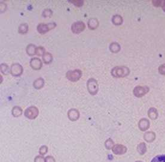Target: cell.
<instances>
[{"mask_svg": "<svg viewBox=\"0 0 165 162\" xmlns=\"http://www.w3.org/2000/svg\"><path fill=\"white\" fill-rule=\"evenodd\" d=\"M130 69L124 65L115 66L111 70V75L115 78H121L127 76L130 74Z\"/></svg>", "mask_w": 165, "mask_h": 162, "instance_id": "cell-1", "label": "cell"}, {"mask_svg": "<svg viewBox=\"0 0 165 162\" xmlns=\"http://www.w3.org/2000/svg\"><path fill=\"white\" fill-rule=\"evenodd\" d=\"M87 88L89 94L95 95L99 91V85L97 81L94 78H90L87 81Z\"/></svg>", "mask_w": 165, "mask_h": 162, "instance_id": "cell-2", "label": "cell"}, {"mask_svg": "<svg viewBox=\"0 0 165 162\" xmlns=\"http://www.w3.org/2000/svg\"><path fill=\"white\" fill-rule=\"evenodd\" d=\"M82 74V71L80 69L69 70L66 73V77L71 82H76L81 79Z\"/></svg>", "mask_w": 165, "mask_h": 162, "instance_id": "cell-3", "label": "cell"}, {"mask_svg": "<svg viewBox=\"0 0 165 162\" xmlns=\"http://www.w3.org/2000/svg\"><path fill=\"white\" fill-rule=\"evenodd\" d=\"M57 26L56 23L55 22H50L48 23H40L36 27L37 31L40 34H44L48 32L49 31L54 29Z\"/></svg>", "mask_w": 165, "mask_h": 162, "instance_id": "cell-4", "label": "cell"}, {"mask_svg": "<svg viewBox=\"0 0 165 162\" xmlns=\"http://www.w3.org/2000/svg\"><path fill=\"white\" fill-rule=\"evenodd\" d=\"M149 91V88L146 86H140L138 85L135 86L133 90V95L138 98H140L146 95Z\"/></svg>", "mask_w": 165, "mask_h": 162, "instance_id": "cell-5", "label": "cell"}, {"mask_svg": "<svg viewBox=\"0 0 165 162\" xmlns=\"http://www.w3.org/2000/svg\"><path fill=\"white\" fill-rule=\"evenodd\" d=\"M24 115L28 119H34L38 116L39 110L36 106H32L28 107L25 110Z\"/></svg>", "mask_w": 165, "mask_h": 162, "instance_id": "cell-6", "label": "cell"}, {"mask_svg": "<svg viewBox=\"0 0 165 162\" xmlns=\"http://www.w3.org/2000/svg\"><path fill=\"white\" fill-rule=\"evenodd\" d=\"M85 28V23L81 20L77 21L75 22H74L71 27V31L74 34H80L82 32Z\"/></svg>", "mask_w": 165, "mask_h": 162, "instance_id": "cell-7", "label": "cell"}, {"mask_svg": "<svg viewBox=\"0 0 165 162\" xmlns=\"http://www.w3.org/2000/svg\"><path fill=\"white\" fill-rule=\"evenodd\" d=\"M23 72V68L19 63H14L10 67V73L15 77L20 76Z\"/></svg>", "mask_w": 165, "mask_h": 162, "instance_id": "cell-8", "label": "cell"}, {"mask_svg": "<svg viewBox=\"0 0 165 162\" xmlns=\"http://www.w3.org/2000/svg\"><path fill=\"white\" fill-rule=\"evenodd\" d=\"M30 66L34 70H39L42 67V62L41 60L37 57H33L30 60Z\"/></svg>", "mask_w": 165, "mask_h": 162, "instance_id": "cell-9", "label": "cell"}, {"mask_svg": "<svg viewBox=\"0 0 165 162\" xmlns=\"http://www.w3.org/2000/svg\"><path fill=\"white\" fill-rule=\"evenodd\" d=\"M127 148L126 146L121 144H115L113 146L112 151L115 155H123L127 152Z\"/></svg>", "mask_w": 165, "mask_h": 162, "instance_id": "cell-10", "label": "cell"}, {"mask_svg": "<svg viewBox=\"0 0 165 162\" xmlns=\"http://www.w3.org/2000/svg\"><path fill=\"white\" fill-rule=\"evenodd\" d=\"M150 127L149 120L147 118H142L138 122V127L142 131H145L149 129Z\"/></svg>", "mask_w": 165, "mask_h": 162, "instance_id": "cell-11", "label": "cell"}, {"mask_svg": "<svg viewBox=\"0 0 165 162\" xmlns=\"http://www.w3.org/2000/svg\"><path fill=\"white\" fill-rule=\"evenodd\" d=\"M80 114L77 109H71L68 111V117L69 119V120L72 121H77L80 118Z\"/></svg>", "mask_w": 165, "mask_h": 162, "instance_id": "cell-12", "label": "cell"}, {"mask_svg": "<svg viewBox=\"0 0 165 162\" xmlns=\"http://www.w3.org/2000/svg\"><path fill=\"white\" fill-rule=\"evenodd\" d=\"M156 137V134L154 131H146L143 134V139L147 143H152L153 142Z\"/></svg>", "mask_w": 165, "mask_h": 162, "instance_id": "cell-13", "label": "cell"}, {"mask_svg": "<svg viewBox=\"0 0 165 162\" xmlns=\"http://www.w3.org/2000/svg\"><path fill=\"white\" fill-rule=\"evenodd\" d=\"M88 27L91 30L96 29L99 25V22L97 18H90L87 22Z\"/></svg>", "mask_w": 165, "mask_h": 162, "instance_id": "cell-14", "label": "cell"}, {"mask_svg": "<svg viewBox=\"0 0 165 162\" xmlns=\"http://www.w3.org/2000/svg\"><path fill=\"white\" fill-rule=\"evenodd\" d=\"M147 113H148V118L151 120H155L157 119V118L158 116V110L156 108H155L154 107H150L148 109Z\"/></svg>", "mask_w": 165, "mask_h": 162, "instance_id": "cell-15", "label": "cell"}, {"mask_svg": "<svg viewBox=\"0 0 165 162\" xmlns=\"http://www.w3.org/2000/svg\"><path fill=\"white\" fill-rule=\"evenodd\" d=\"M44 83H45L44 79L42 77H40L36 79L33 81V86L36 89H40L42 88H43V86H44Z\"/></svg>", "mask_w": 165, "mask_h": 162, "instance_id": "cell-16", "label": "cell"}, {"mask_svg": "<svg viewBox=\"0 0 165 162\" xmlns=\"http://www.w3.org/2000/svg\"><path fill=\"white\" fill-rule=\"evenodd\" d=\"M109 50L114 53H118L121 50V46L120 44L117 42H112L110 43L109 46Z\"/></svg>", "mask_w": 165, "mask_h": 162, "instance_id": "cell-17", "label": "cell"}, {"mask_svg": "<svg viewBox=\"0 0 165 162\" xmlns=\"http://www.w3.org/2000/svg\"><path fill=\"white\" fill-rule=\"evenodd\" d=\"M36 46L33 44H29L26 48V51L27 54L30 56H33L36 55Z\"/></svg>", "mask_w": 165, "mask_h": 162, "instance_id": "cell-18", "label": "cell"}, {"mask_svg": "<svg viewBox=\"0 0 165 162\" xmlns=\"http://www.w3.org/2000/svg\"><path fill=\"white\" fill-rule=\"evenodd\" d=\"M136 150H137L138 152L139 153V154H140L141 155H144L146 153V151H147L146 145L145 143H144V142H140V143H139L137 145Z\"/></svg>", "mask_w": 165, "mask_h": 162, "instance_id": "cell-19", "label": "cell"}, {"mask_svg": "<svg viewBox=\"0 0 165 162\" xmlns=\"http://www.w3.org/2000/svg\"><path fill=\"white\" fill-rule=\"evenodd\" d=\"M112 22L115 25H121L123 23V19L121 15L115 14L112 17Z\"/></svg>", "mask_w": 165, "mask_h": 162, "instance_id": "cell-20", "label": "cell"}, {"mask_svg": "<svg viewBox=\"0 0 165 162\" xmlns=\"http://www.w3.org/2000/svg\"><path fill=\"white\" fill-rule=\"evenodd\" d=\"M22 113H23V110L22 109V108L20 107H19L18 106H14L11 110L12 115L16 118L22 115Z\"/></svg>", "mask_w": 165, "mask_h": 162, "instance_id": "cell-21", "label": "cell"}, {"mask_svg": "<svg viewBox=\"0 0 165 162\" xmlns=\"http://www.w3.org/2000/svg\"><path fill=\"white\" fill-rule=\"evenodd\" d=\"M42 61L45 64H49L53 61V56L51 53L48 52H45V53L42 56Z\"/></svg>", "mask_w": 165, "mask_h": 162, "instance_id": "cell-22", "label": "cell"}, {"mask_svg": "<svg viewBox=\"0 0 165 162\" xmlns=\"http://www.w3.org/2000/svg\"><path fill=\"white\" fill-rule=\"evenodd\" d=\"M29 29V26L26 23H22L18 28V32L20 34H25L28 32Z\"/></svg>", "mask_w": 165, "mask_h": 162, "instance_id": "cell-23", "label": "cell"}, {"mask_svg": "<svg viewBox=\"0 0 165 162\" xmlns=\"http://www.w3.org/2000/svg\"><path fill=\"white\" fill-rule=\"evenodd\" d=\"M0 70L2 74L4 75H8L10 73V68H9L8 65L5 63H2L0 65Z\"/></svg>", "mask_w": 165, "mask_h": 162, "instance_id": "cell-24", "label": "cell"}, {"mask_svg": "<svg viewBox=\"0 0 165 162\" xmlns=\"http://www.w3.org/2000/svg\"><path fill=\"white\" fill-rule=\"evenodd\" d=\"M152 3L155 7H161L162 10L165 12V0H152Z\"/></svg>", "mask_w": 165, "mask_h": 162, "instance_id": "cell-25", "label": "cell"}, {"mask_svg": "<svg viewBox=\"0 0 165 162\" xmlns=\"http://www.w3.org/2000/svg\"><path fill=\"white\" fill-rule=\"evenodd\" d=\"M150 162H165V155H157L155 156Z\"/></svg>", "mask_w": 165, "mask_h": 162, "instance_id": "cell-26", "label": "cell"}, {"mask_svg": "<svg viewBox=\"0 0 165 162\" xmlns=\"http://www.w3.org/2000/svg\"><path fill=\"white\" fill-rule=\"evenodd\" d=\"M53 14V11L50 8H45L42 12V16L44 18H50Z\"/></svg>", "mask_w": 165, "mask_h": 162, "instance_id": "cell-27", "label": "cell"}, {"mask_svg": "<svg viewBox=\"0 0 165 162\" xmlns=\"http://www.w3.org/2000/svg\"><path fill=\"white\" fill-rule=\"evenodd\" d=\"M114 146V142L111 138L108 139L105 142V146L107 149H112Z\"/></svg>", "mask_w": 165, "mask_h": 162, "instance_id": "cell-28", "label": "cell"}, {"mask_svg": "<svg viewBox=\"0 0 165 162\" xmlns=\"http://www.w3.org/2000/svg\"><path fill=\"white\" fill-rule=\"evenodd\" d=\"M45 49L44 47L42 46H38L36 48V55L38 56H43V55L45 53Z\"/></svg>", "mask_w": 165, "mask_h": 162, "instance_id": "cell-29", "label": "cell"}, {"mask_svg": "<svg viewBox=\"0 0 165 162\" xmlns=\"http://www.w3.org/2000/svg\"><path fill=\"white\" fill-rule=\"evenodd\" d=\"M69 2L72 3L73 5L80 7L83 5L84 1L83 0H69L68 1Z\"/></svg>", "mask_w": 165, "mask_h": 162, "instance_id": "cell-30", "label": "cell"}, {"mask_svg": "<svg viewBox=\"0 0 165 162\" xmlns=\"http://www.w3.org/2000/svg\"><path fill=\"white\" fill-rule=\"evenodd\" d=\"M48 151V147L45 145H43V146H41L40 148H39V153L42 155H45Z\"/></svg>", "mask_w": 165, "mask_h": 162, "instance_id": "cell-31", "label": "cell"}, {"mask_svg": "<svg viewBox=\"0 0 165 162\" xmlns=\"http://www.w3.org/2000/svg\"><path fill=\"white\" fill-rule=\"evenodd\" d=\"M158 73L163 76H165V63L160 65L158 68Z\"/></svg>", "mask_w": 165, "mask_h": 162, "instance_id": "cell-32", "label": "cell"}, {"mask_svg": "<svg viewBox=\"0 0 165 162\" xmlns=\"http://www.w3.org/2000/svg\"><path fill=\"white\" fill-rule=\"evenodd\" d=\"M34 162H45V158L42 156L38 155L35 157L34 159Z\"/></svg>", "mask_w": 165, "mask_h": 162, "instance_id": "cell-33", "label": "cell"}, {"mask_svg": "<svg viewBox=\"0 0 165 162\" xmlns=\"http://www.w3.org/2000/svg\"><path fill=\"white\" fill-rule=\"evenodd\" d=\"M45 158V162H56L54 158L52 156L48 155Z\"/></svg>", "mask_w": 165, "mask_h": 162, "instance_id": "cell-34", "label": "cell"}, {"mask_svg": "<svg viewBox=\"0 0 165 162\" xmlns=\"http://www.w3.org/2000/svg\"><path fill=\"white\" fill-rule=\"evenodd\" d=\"M0 77H1V83H2V75H0Z\"/></svg>", "mask_w": 165, "mask_h": 162, "instance_id": "cell-35", "label": "cell"}, {"mask_svg": "<svg viewBox=\"0 0 165 162\" xmlns=\"http://www.w3.org/2000/svg\"><path fill=\"white\" fill-rule=\"evenodd\" d=\"M135 162H143V161H139V160H138V161H136Z\"/></svg>", "mask_w": 165, "mask_h": 162, "instance_id": "cell-36", "label": "cell"}]
</instances>
